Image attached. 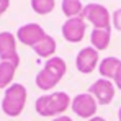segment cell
<instances>
[{"mask_svg": "<svg viewBox=\"0 0 121 121\" xmlns=\"http://www.w3.org/2000/svg\"><path fill=\"white\" fill-rule=\"evenodd\" d=\"M70 105H72V98L65 92H54V93H46L36 98L35 110L39 116L57 118V116H62L64 111H67Z\"/></svg>", "mask_w": 121, "mask_h": 121, "instance_id": "6da1fadb", "label": "cell"}, {"mask_svg": "<svg viewBox=\"0 0 121 121\" xmlns=\"http://www.w3.org/2000/svg\"><path fill=\"white\" fill-rule=\"evenodd\" d=\"M65 70H67L65 60L62 59V57L52 56L51 59L46 60L44 67L36 74V79H35L36 87L39 90H43V92H48V90L54 88L60 82V79L64 77Z\"/></svg>", "mask_w": 121, "mask_h": 121, "instance_id": "7a4b0ae2", "label": "cell"}, {"mask_svg": "<svg viewBox=\"0 0 121 121\" xmlns=\"http://www.w3.org/2000/svg\"><path fill=\"white\" fill-rule=\"evenodd\" d=\"M26 105V88L21 83H12L8 88H5L3 100H2V111L10 116L17 118L20 116Z\"/></svg>", "mask_w": 121, "mask_h": 121, "instance_id": "3957f363", "label": "cell"}, {"mask_svg": "<svg viewBox=\"0 0 121 121\" xmlns=\"http://www.w3.org/2000/svg\"><path fill=\"white\" fill-rule=\"evenodd\" d=\"M80 18L92 23L95 28H111L110 26V12L101 3H88L83 7Z\"/></svg>", "mask_w": 121, "mask_h": 121, "instance_id": "277c9868", "label": "cell"}, {"mask_svg": "<svg viewBox=\"0 0 121 121\" xmlns=\"http://www.w3.org/2000/svg\"><path fill=\"white\" fill-rule=\"evenodd\" d=\"M72 111L80 116V118H93L97 115V108H98V101L95 100L93 95H90L88 92L85 93H79L72 98V105H70Z\"/></svg>", "mask_w": 121, "mask_h": 121, "instance_id": "5b68a950", "label": "cell"}, {"mask_svg": "<svg viewBox=\"0 0 121 121\" xmlns=\"http://www.w3.org/2000/svg\"><path fill=\"white\" fill-rule=\"evenodd\" d=\"M48 33L44 31V28L38 25V23H26L18 28L17 31V39L20 41L21 44L25 46H30V48H35L38 43H39Z\"/></svg>", "mask_w": 121, "mask_h": 121, "instance_id": "8992f818", "label": "cell"}, {"mask_svg": "<svg viewBox=\"0 0 121 121\" xmlns=\"http://www.w3.org/2000/svg\"><path fill=\"white\" fill-rule=\"evenodd\" d=\"M88 93L95 97L98 105H110L115 98V85L108 79H98L88 87Z\"/></svg>", "mask_w": 121, "mask_h": 121, "instance_id": "52a82bcc", "label": "cell"}, {"mask_svg": "<svg viewBox=\"0 0 121 121\" xmlns=\"http://www.w3.org/2000/svg\"><path fill=\"white\" fill-rule=\"evenodd\" d=\"M62 36L67 43H80L85 36V31H87V25L85 20L80 17H75V18H67L65 23L62 25Z\"/></svg>", "mask_w": 121, "mask_h": 121, "instance_id": "ba28073f", "label": "cell"}, {"mask_svg": "<svg viewBox=\"0 0 121 121\" xmlns=\"http://www.w3.org/2000/svg\"><path fill=\"white\" fill-rule=\"evenodd\" d=\"M98 51L92 46H87L80 49L77 52V57H75V67L80 74H90L93 72V69L98 65Z\"/></svg>", "mask_w": 121, "mask_h": 121, "instance_id": "9c48e42d", "label": "cell"}, {"mask_svg": "<svg viewBox=\"0 0 121 121\" xmlns=\"http://www.w3.org/2000/svg\"><path fill=\"white\" fill-rule=\"evenodd\" d=\"M0 60L20 62L18 52H17V36L10 31L0 33Z\"/></svg>", "mask_w": 121, "mask_h": 121, "instance_id": "30bf717a", "label": "cell"}, {"mask_svg": "<svg viewBox=\"0 0 121 121\" xmlns=\"http://www.w3.org/2000/svg\"><path fill=\"white\" fill-rule=\"evenodd\" d=\"M110 39H111V28H93L90 35L92 48H95L98 52L105 51L110 46Z\"/></svg>", "mask_w": 121, "mask_h": 121, "instance_id": "8fae6325", "label": "cell"}, {"mask_svg": "<svg viewBox=\"0 0 121 121\" xmlns=\"http://www.w3.org/2000/svg\"><path fill=\"white\" fill-rule=\"evenodd\" d=\"M20 62L13 60H0V88H8L15 77Z\"/></svg>", "mask_w": 121, "mask_h": 121, "instance_id": "7c38bea8", "label": "cell"}, {"mask_svg": "<svg viewBox=\"0 0 121 121\" xmlns=\"http://www.w3.org/2000/svg\"><path fill=\"white\" fill-rule=\"evenodd\" d=\"M56 48H57V43L56 39L52 38V36H49V35H46L43 39L33 48L35 49V52L39 56V57H46V59H51L52 56H54V52H56Z\"/></svg>", "mask_w": 121, "mask_h": 121, "instance_id": "4fadbf2b", "label": "cell"}, {"mask_svg": "<svg viewBox=\"0 0 121 121\" xmlns=\"http://www.w3.org/2000/svg\"><path fill=\"white\" fill-rule=\"evenodd\" d=\"M120 64H121V60L118 57H113V56L105 57L98 64V72H100V75L103 79H108V80L110 79H115V74H116Z\"/></svg>", "mask_w": 121, "mask_h": 121, "instance_id": "5bb4252c", "label": "cell"}, {"mask_svg": "<svg viewBox=\"0 0 121 121\" xmlns=\"http://www.w3.org/2000/svg\"><path fill=\"white\" fill-rule=\"evenodd\" d=\"M60 8L67 18H75V17H80L83 5H82V0H62Z\"/></svg>", "mask_w": 121, "mask_h": 121, "instance_id": "9a60e30c", "label": "cell"}, {"mask_svg": "<svg viewBox=\"0 0 121 121\" xmlns=\"http://www.w3.org/2000/svg\"><path fill=\"white\" fill-rule=\"evenodd\" d=\"M56 0H31V8L38 15H48L54 10Z\"/></svg>", "mask_w": 121, "mask_h": 121, "instance_id": "2e32d148", "label": "cell"}, {"mask_svg": "<svg viewBox=\"0 0 121 121\" xmlns=\"http://www.w3.org/2000/svg\"><path fill=\"white\" fill-rule=\"evenodd\" d=\"M113 26H115L118 31H121V8H118V10L113 12Z\"/></svg>", "mask_w": 121, "mask_h": 121, "instance_id": "e0dca14e", "label": "cell"}, {"mask_svg": "<svg viewBox=\"0 0 121 121\" xmlns=\"http://www.w3.org/2000/svg\"><path fill=\"white\" fill-rule=\"evenodd\" d=\"M113 80H115V85L121 90V64H120V67H118V70H116V74H115V79Z\"/></svg>", "mask_w": 121, "mask_h": 121, "instance_id": "ac0fdd59", "label": "cell"}, {"mask_svg": "<svg viewBox=\"0 0 121 121\" xmlns=\"http://www.w3.org/2000/svg\"><path fill=\"white\" fill-rule=\"evenodd\" d=\"M10 7V0H0V15H3Z\"/></svg>", "mask_w": 121, "mask_h": 121, "instance_id": "d6986e66", "label": "cell"}, {"mask_svg": "<svg viewBox=\"0 0 121 121\" xmlns=\"http://www.w3.org/2000/svg\"><path fill=\"white\" fill-rule=\"evenodd\" d=\"M52 121H74V120L65 116V115H62V116H57V118H52Z\"/></svg>", "mask_w": 121, "mask_h": 121, "instance_id": "ffe728a7", "label": "cell"}, {"mask_svg": "<svg viewBox=\"0 0 121 121\" xmlns=\"http://www.w3.org/2000/svg\"><path fill=\"white\" fill-rule=\"evenodd\" d=\"M88 121H106L105 118H101V116H93V118H90Z\"/></svg>", "mask_w": 121, "mask_h": 121, "instance_id": "44dd1931", "label": "cell"}, {"mask_svg": "<svg viewBox=\"0 0 121 121\" xmlns=\"http://www.w3.org/2000/svg\"><path fill=\"white\" fill-rule=\"evenodd\" d=\"M118 118H120V121H121V106H120V110H118Z\"/></svg>", "mask_w": 121, "mask_h": 121, "instance_id": "7402d4cb", "label": "cell"}, {"mask_svg": "<svg viewBox=\"0 0 121 121\" xmlns=\"http://www.w3.org/2000/svg\"><path fill=\"white\" fill-rule=\"evenodd\" d=\"M0 17H2V15H0Z\"/></svg>", "mask_w": 121, "mask_h": 121, "instance_id": "603a6c76", "label": "cell"}]
</instances>
